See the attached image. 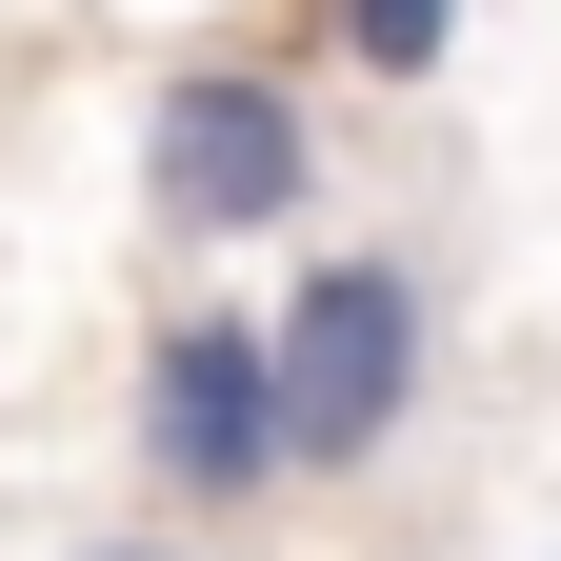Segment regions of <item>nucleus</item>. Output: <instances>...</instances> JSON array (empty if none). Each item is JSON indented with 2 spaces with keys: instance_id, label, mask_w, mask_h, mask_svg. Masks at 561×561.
Masks as SVG:
<instances>
[{
  "instance_id": "nucleus-3",
  "label": "nucleus",
  "mask_w": 561,
  "mask_h": 561,
  "mask_svg": "<svg viewBox=\"0 0 561 561\" xmlns=\"http://www.w3.org/2000/svg\"><path fill=\"white\" fill-rule=\"evenodd\" d=\"M140 481L181 522H261L280 502V362H261L241 301H181L140 341Z\"/></svg>"
},
{
  "instance_id": "nucleus-5",
  "label": "nucleus",
  "mask_w": 561,
  "mask_h": 561,
  "mask_svg": "<svg viewBox=\"0 0 561 561\" xmlns=\"http://www.w3.org/2000/svg\"><path fill=\"white\" fill-rule=\"evenodd\" d=\"M60 561H201V541H161V522H101V541H60Z\"/></svg>"
},
{
  "instance_id": "nucleus-4",
  "label": "nucleus",
  "mask_w": 561,
  "mask_h": 561,
  "mask_svg": "<svg viewBox=\"0 0 561 561\" xmlns=\"http://www.w3.org/2000/svg\"><path fill=\"white\" fill-rule=\"evenodd\" d=\"M321 41L362 60V81H442V60H461V0H321Z\"/></svg>"
},
{
  "instance_id": "nucleus-1",
  "label": "nucleus",
  "mask_w": 561,
  "mask_h": 561,
  "mask_svg": "<svg viewBox=\"0 0 561 561\" xmlns=\"http://www.w3.org/2000/svg\"><path fill=\"white\" fill-rule=\"evenodd\" d=\"M261 362H280V481H362L401 421H421L442 301H421V261H381V241H321L301 280H280Z\"/></svg>"
},
{
  "instance_id": "nucleus-2",
  "label": "nucleus",
  "mask_w": 561,
  "mask_h": 561,
  "mask_svg": "<svg viewBox=\"0 0 561 561\" xmlns=\"http://www.w3.org/2000/svg\"><path fill=\"white\" fill-rule=\"evenodd\" d=\"M321 201V121L280 60H161L140 101V221L161 241H280Z\"/></svg>"
}]
</instances>
